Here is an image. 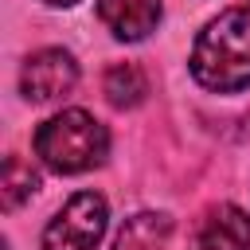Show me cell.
<instances>
[{
    "label": "cell",
    "instance_id": "obj_2",
    "mask_svg": "<svg viewBox=\"0 0 250 250\" xmlns=\"http://www.w3.org/2000/svg\"><path fill=\"white\" fill-rule=\"evenodd\" d=\"M31 145H35V156L51 172L74 176V172H86V168H94V164L105 160L109 133L86 109H62V113H55L51 121H43L35 129Z\"/></svg>",
    "mask_w": 250,
    "mask_h": 250
},
{
    "label": "cell",
    "instance_id": "obj_6",
    "mask_svg": "<svg viewBox=\"0 0 250 250\" xmlns=\"http://www.w3.org/2000/svg\"><path fill=\"white\" fill-rule=\"evenodd\" d=\"M102 23L117 39H145L160 20V0H98Z\"/></svg>",
    "mask_w": 250,
    "mask_h": 250
},
{
    "label": "cell",
    "instance_id": "obj_9",
    "mask_svg": "<svg viewBox=\"0 0 250 250\" xmlns=\"http://www.w3.org/2000/svg\"><path fill=\"white\" fill-rule=\"evenodd\" d=\"M164 234H168V219H160V215H137L121 230L117 250H160Z\"/></svg>",
    "mask_w": 250,
    "mask_h": 250
},
{
    "label": "cell",
    "instance_id": "obj_4",
    "mask_svg": "<svg viewBox=\"0 0 250 250\" xmlns=\"http://www.w3.org/2000/svg\"><path fill=\"white\" fill-rule=\"evenodd\" d=\"M74 82H78V62L62 47L35 51L20 70V94L27 102H55V98L70 94Z\"/></svg>",
    "mask_w": 250,
    "mask_h": 250
},
{
    "label": "cell",
    "instance_id": "obj_10",
    "mask_svg": "<svg viewBox=\"0 0 250 250\" xmlns=\"http://www.w3.org/2000/svg\"><path fill=\"white\" fill-rule=\"evenodd\" d=\"M47 4H62V8H70V4H78V0H47Z\"/></svg>",
    "mask_w": 250,
    "mask_h": 250
},
{
    "label": "cell",
    "instance_id": "obj_3",
    "mask_svg": "<svg viewBox=\"0 0 250 250\" xmlns=\"http://www.w3.org/2000/svg\"><path fill=\"white\" fill-rule=\"evenodd\" d=\"M105 199L98 191H78L66 199V207L47 223L43 250H94L105 234Z\"/></svg>",
    "mask_w": 250,
    "mask_h": 250
},
{
    "label": "cell",
    "instance_id": "obj_5",
    "mask_svg": "<svg viewBox=\"0 0 250 250\" xmlns=\"http://www.w3.org/2000/svg\"><path fill=\"white\" fill-rule=\"evenodd\" d=\"M188 250H250V219L234 203H219L199 219Z\"/></svg>",
    "mask_w": 250,
    "mask_h": 250
},
{
    "label": "cell",
    "instance_id": "obj_1",
    "mask_svg": "<svg viewBox=\"0 0 250 250\" xmlns=\"http://www.w3.org/2000/svg\"><path fill=\"white\" fill-rule=\"evenodd\" d=\"M191 74L215 94H238L250 86V0L227 8L199 31L191 47Z\"/></svg>",
    "mask_w": 250,
    "mask_h": 250
},
{
    "label": "cell",
    "instance_id": "obj_7",
    "mask_svg": "<svg viewBox=\"0 0 250 250\" xmlns=\"http://www.w3.org/2000/svg\"><path fill=\"white\" fill-rule=\"evenodd\" d=\"M145 94H148V82H145V70L137 62H117V66L105 70V98H109V105L129 109Z\"/></svg>",
    "mask_w": 250,
    "mask_h": 250
},
{
    "label": "cell",
    "instance_id": "obj_8",
    "mask_svg": "<svg viewBox=\"0 0 250 250\" xmlns=\"http://www.w3.org/2000/svg\"><path fill=\"white\" fill-rule=\"evenodd\" d=\"M39 191V176L27 160L20 156H8L4 160V211H16L23 199H31Z\"/></svg>",
    "mask_w": 250,
    "mask_h": 250
}]
</instances>
